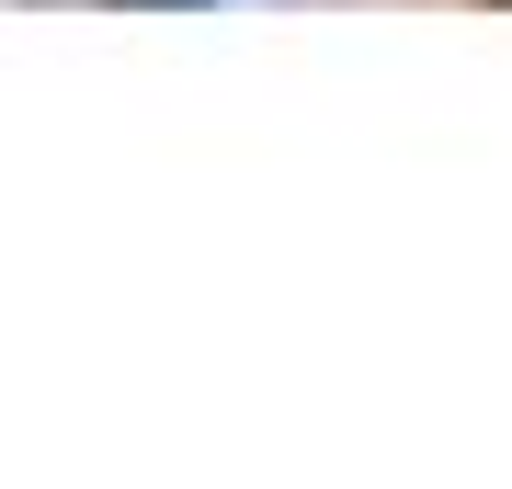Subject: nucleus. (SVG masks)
Returning <instances> with one entry per match:
<instances>
[{
    "instance_id": "obj_1",
    "label": "nucleus",
    "mask_w": 512,
    "mask_h": 489,
    "mask_svg": "<svg viewBox=\"0 0 512 489\" xmlns=\"http://www.w3.org/2000/svg\"><path fill=\"white\" fill-rule=\"evenodd\" d=\"M160 12H217V0H160Z\"/></svg>"
}]
</instances>
